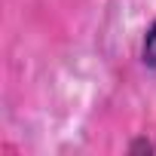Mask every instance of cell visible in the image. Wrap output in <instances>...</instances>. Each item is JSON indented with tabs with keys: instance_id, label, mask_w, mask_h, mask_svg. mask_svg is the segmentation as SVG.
Returning a JSON list of instances; mask_svg holds the SVG:
<instances>
[{
	"instance_id": "obj_1",
	"label": "cell",
	"mask_w": 156,
	"mask_h": 156,
	"mask_svg": "<svg viewBox=\"0 0 156 156\" xmlns=\"http://www.w3.org/2000/svg\"><path fill=\"white\" fill-rule=\"evenodd\" d=\"M144 64L147 67H153L156 70V22H153V28L147 31V37H144Z\"/></svg>"
}]
</instances>
